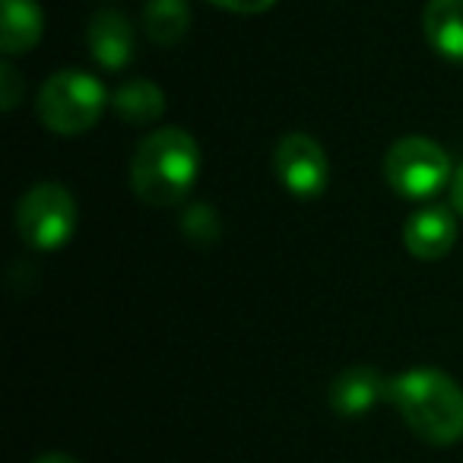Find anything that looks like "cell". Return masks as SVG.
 Wrapping results in <instances>:
<instances>
[{"label":"cell","instance_id":"6da1fadb","mask_svg":"<svg viewBox=\"0 0 463 463\" xmlns=\"http://www.w3.org/2000/svg\"><path fill=\"white\" fill-rule=\"evenodd\" d=\"M387 400L422 441L444 448L463 438V391L438 368H412L391 378Z\"/></svg>","mask_w":463,"mask_h":463},{"label":"cell","instance_id":"7a4b0ae2","mask_svg":"<svg viewBox=\"0 0 463 463\" xmlns=\"http://www.w3.org/2000/svg\"><path fill=\"white\" fill-rule=\"evenodd\" d=\"M200 172V146L187 130H153L137 146L130 162V184L143 203L172 206L187 197Z\"/></svg>","mask_w":463,"mask_h":463},{"label":"cell","instance_id":"3957f363","mask_svg":"<svg viewBox=\"0 0 463 463\" xmlns=\"http://www.w3.org/2000/svg\"><path fill=\"white\" fill-rule=\"evenodd\" d=\"M109 105L102 80L86 71H58L45 80L39 92V118L48 130L61 137H77L96 128Z\"/></svg>","mask_w":463,"mask_h":463},{"label":"cell","instance_id":"277c9868","mask_svg":"<svg viewBox=\"0 0 463 463\" xmlns=\"http://www.w3.org/2000/svg\"><path fill=\"white\" fill-rule=\"evenodd\" d=\"M77 200L58 181H42L16 206V232L35 251H58L77 232Z\"/></svg>","mask_w":463,"mask_h":463},{"label":"cell","instance_id":"5b68a950","mask_svg":"<svg viewBox=\"0 0 463 463\" xmlns=\"http://www.w3.org/2000/svg\"><path fill=\"white\" fill-rule=\"evenodd\" d=\"M384 178L403 200H429L454 181L450 159L429 137H403L384 156Z\"/></svg>","mask_w":463,"mask_h":463},{"label":"cell","instance_id":"8992f818","mask_svg":"<svg viewBox=\"0 0 463 463\" xmlns=\"http://www.w3.org/2000/svg\"><path fill=\"white\" fill-rule=\"evenodd\" d=\"M273 172L283 187L298 200H315L330 184V162L324 146L308 134H289L277 143Z\"/></svg>","mask_w":463,"mask_h":463},{"label":"cell","instance_id":"52a82bcc","mask_svg":"<svg viewBox=\"0 0 463 463\" xmlns=\"http://www.w3.org/2000/svg\"><path fill=\"white\" fill-rule=\"evenodd\" d=\"M403 245L419 260H441L457 245V219L448 206H422L403 225Z\"/></svg>","mask_w":463,"mask_h":463},{"label":"cell","instance_id":"ba28073f","mask_svg":"<svg viewBox=\"0 0 463 463\" xmlns=\"http://www.w3.org/2000/svg\"><path fill=\"white\" fill-rule=\"evenodd\" d=\"M86 42H90L92 61H96L99 67H105V71H124V67L134 61V52H137L134 26H130L128 16L118 14V10H102V14L92 16Z\"/></svg>","mask_w":463,"mask_h":463},{"label":"cell","instance_id":"9c48e42d","mask_svg":"<svg viewBox=\"0 0 463 463\" xmlns=\"http://www.w3.org/2000/svg\"><path fill=\"white\" fill-rule=\"evenodd\" d=\"M387 384L391 381L372 365H353L340 372L330 384V410L353 419L372 410L378 400H387Z\"/></svg>","mask_w":463,"mask_h":463},{"label":"cell","instance_id":"30bf717a","mask_svg":"<svg viewBox=\"0 0 463 463\" xmlns=\"http://www.w3.org/2000/svg\"><path fill=\"white\" fill-rule=\"evenodd\" d=\"M0 48L7 58L14 54H26L39 45L42 33H45V16L35 0H4L0 4Z\"/></svg>","mask_w":463,"mask_h":463},{"label":"cell","instance_id":"8fae6325","mask_svg":"<svg viewBox=\"0 0 463 463\" xmlns=\"http://www.w3.org/2000/svg\"><path fill=\"white\" fill-rule=\"evenodd\" d=\"M429 45L441 58L463 64V0H429L422 14Z\"/></svg>","mask_w":463,"mask_h":463},{"label":"cell","instance_id":"7c38bea8","mask_svg":"<svg viewBox=\"0 0 463 463\" xmlns=\"http://www.w3.org/2000/svg\"><path fill=\"white\" fill-rule=\"evenodd\" d=\"M111 105H115V115L124 124H130V128H146V124H156L165 115V96L149 80H130V83H124L115 92Z\"/></svg>","mask_w":463,"mask_h":463},{"label":"cell","instance_id":"4fadbf2b","mask_svg":"<svg viewBox=\"0 0 463 463\" xmlns=\"http://www.w3.org/2000/svg\"><path fill=\"white\" fill-rule=\"evenodd\" d=\"M143 29L159 48H172L191 29V7L187 0H146L143 7Z\"/></svg>","mask_w":463,"mask_h":463},{"label":"cell","instance_id":"5bb4252c","mask_svg":"<svg viewBox=\"0 0 463 463\" xmlns=\"http://www.w3.org/2000/svg\"><path fill=\"white\" fill-rule=\"evenodd\" d=\"M184 235L197 245H213L219 239V216L213 213V206L206 203H194L184 213Z\"/></svg>","mask_w":463,"mask_h":463},{"label":"cell","instance_id":"9a60e30c","mask_svg":"<svg viewBox=\"0 0 463 463\" xmlns=\"http://www.w3.org/2000/svg\"><path fill=\"white\" fill-rule=\"evenodd\" d=\"M23 92H26L23 77L16 73V67L10 64V61H4V64H0V99H4V111H14L16 105H20Z\"/></svg>","mask_w":463,"mask_h":463},{"label":"cell","instance_id":"2e32d148","mask_svg":"<svg viewBox=\"0 0 463 463\" xmlns=\"http://www.w3.org/2000/svg\"><path fill=\"white\" fill-rule=\"evenodd\" d=\"M213 7H222L229 14H241V16H251V14H264L270 10L277 0H210Z\"/></svg>","mask_w":463,"mask_h":463},{"label":"cell","instance_id":"e0dca14e","mask_svg":"<svg viewBox=\"0 0 463 463\" xmlns=\"http://www.w3.org/2000/svg\"><path fill=\"white\" fill-rule=\"evenodd\" d=\"M450 197H454V210L463 216V165L454 172V181H450Z\"/></svg>","mask_w":463,"mask_h":463},{"label":"cell","instance_id":"ac0fdd59","mask_svg":"<svg viewBox=\"0 0 463 463\" xmlns=\"http://www.w3.org/2000/svg\"><path fill=\"white\" fill-rule=\"evenodd\" d=\"M35 463H80V460H73V457H67V454H45Z\"/></svg>","mask_w":463,"mask_h":463}]
</instances>
